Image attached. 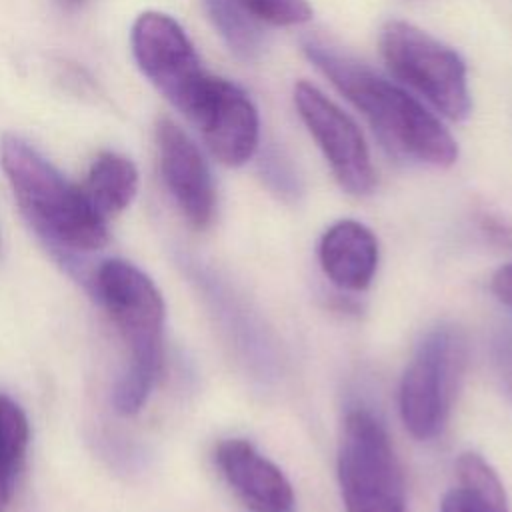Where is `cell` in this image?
<instances>
[{"instance_id": "7", "label": "cell", "mask_w": 512, "mask_h": 512, "mask_svg": "<svg viewBox=\"0 0 512 512\" xmlns=\"http://www.w3.org/2000/svg\"><path fill=\"white\" fill-rule=\"evenodd\" d=\"M132 54L142 74L190 118L198 106L210 76L182 30V26L164 12H144L132 24Z\"/></svg>"}, {"instance_id": "1", "label": "cell", "mask_w": 512, "mask_h": 512, "mask_svg": "<svg viewBox=\"0 0 512 512\" xmlns=\"http://www.w3.org/2000/svg\"><path fill=\"white\" fill-rule=\"evenodd\" d=\"M316 68L366 116L378 138L398 156L450 166L458 146L450 132L408 92L318 36L302 38Z\"/></svg>"}, {"instance_id": "22", "label": "cell", "mask_w": 512, "mask_h": 512, "mask_svg": "<svg viewBox=\"0 0 512 512\" xmlns=\"http://www.w3.org/2000/svg\"><path fill=\"white\" fill-rule=\"evenodd\" d=\"M82 2H84V0H60V4H62L64 8H78Z\"/></svg>"}, {"instance_id": "5", "label": "cell", "mask_w": 512, "mask_h": 512, "mask_svg": "<svg viewBox=\"0 0 512 512\" xmlns=\"http://www.w3.org/2000/svg\"><path fill=\"white\" fill-rule=\"evenodd\" d=\"M468 346L454 326L432 330L418 346L400 380V416L418 440L438 436L464 376Z\"/></svg>"}, {"instance_id": "9", "label": "cell", "mask_w": 512, "mask_h": 512, "mask_svg": "<svg viewBox=\"0 0 512 512\" xmlns=\"http://www.w3.org/2000/svg\"><path fill=\"white\" fill-rule=\"evenodd\" d=\"M210 152L226 166L244 164L258 148L260 122L250 98L232 82L210 76L190 114Z\"/></svg>"}, {"instance_id": "4", "label": "cell", "mask_w": 512, "mask_h": 512, "mask_svg": "<svg viewBox=\"0 0 512 512\" xmlns=\"http://www.w3.org/2000/svg\"><path fill=\"white\" fill-rule=\"evenodd\" d=\"M338 480L346 512H406L404 476L384 426L366 410H350L338 448Z\"/></svg>"}, {"instance_id": "13", "label": "cell", "mask_w": 512, "mask_h": 512, "mask_svg": "<svg viewBox=\"0 0 512 512\" xmlns=\"http://www.w3.org/2000/svg\"><path fill=\"white\" fill-rule=\"evenodd\" d=\"M90 206L108 220L120 214L134 200L138 190V170L130 158L118 152H100L80 186Z\"/></svg>"}, {"instance_id": "17", "label": "cell", "mask_w": 512, "mask_h": 512, "mask_svg": "<svg viewBox=\"0 0 512 512\" xmlns=\"http://www.w3.org/2000/svg\"><path fill=\"white\" fill-rule=\"evenodd\" d=\"M252 20L274 24V26H294L308 22L312 8L306 0H234Z\"/></svg>"}, {"instance_id": "8", "label": "cell", "mask_w": 512, "mask_h": 512, "mask_svg": "<svg viewBox=\"0 0 512 512\" xmlns=\"http://www.w3.org/2000/svg\"><path fill=\"white\" fill-rule=\"evenodd\" d=\"M294 104L340 186L354 196L372 192L376 174L356 122L308 82L294 86Z\"/></svg>"}, {"instance_id": "19", "label": "cell", "mask_w": 512, "mask_h": 512, "mask_svg": "<svg viewBox=\"0 0 512 512\" xmlns=\"http://www.w3.org/2000/svg\"><path fill=\"white\" fill-rule=\"evenodd\" d=\"M440 512H486L482 508V504L462 486L450 490L444 498H442V506Z\"/></svg>"}, {"instance_id": "18", "label": "cell", "mask_w": 512, "mask_h": 512, "mask_svg": "<svg viewBox=\"0 0 512 512\" xmlns=\"http://www.w3.org/2000/svg\"><path fill=\"white\" fill-rule=\"evenodd\" d=\"M260 172L270 188L282 196H296L300 182L294 166L274 144H268L260 154Z\"/></svg>"}, {"instance_id": "3", "label": "cell", "mask_w": 512, "mask_h": 512, "mask_svg": "<svg viewBox=\"0 0 512 512\" xmlns=\"http://www.w3.org/2000/svg\"><path fill=\"white\" fill-rule=\"evenodd\" d=\"M92 284L130 352L114 384L112 404L118 414L132 416L146 404L162 366L164 298L146 272L120 258L102 262Z\"/></svg>"}, {"instance_id": "20", "label": "cell", "mask_w": 512, "mask_h": 512, "mask_svg": "<svg viewBox=\"0 0 512 512\" xmlns=\"http://www.w3.org/2000/svg\"><path fill=\"white\" fill-rule=\"evenodd\" d=\"M494 362L498 368V374L512 396V338H500L494 346Z\"/></svg>"}, {"instance_id": "21", "label": "cell", "mask_w": 512, "mask_h": 512, "mask_svg": "<svg viewBox=\"0 0 512 512\" xmlns=\"http://www.w3.org/2000/svg\"><path fill=\"white\" fill-rule=\"evenodd\" d=\"M492 292L500 302L512 308V264H506L494 272Z\"/></svg>"}, {"instance_id": "16", "label": "cell", "mask_w": 512, "mask_h": 512, "mask_svg": "<svg viewBox=\"0 0 512 512\" xmlns=\"http://www.w3.org/2000/svg\"><path fill=\"white\" fill-rule=\"evenodd\" d=\"M458 482L468 490L486 512H510L504 486L494 468L476 452L460 454L456 462Z\"/></svg>"}, {"instance_id": "12", "label": "cell", "mask_w": 512, "mask_h": 512, "mask_svg": "<svg viewBox=\"0 0 512 512\" xmlns=\"http://www.w3.org/2000/svg\"><path fill=\"white\" fill-rule=\"evenodd\" d=\"M318 256L324 274L336 286L364 290L378 266V240L364 224L340 220L322 234Z\"/></svg>"}, {"instance_id": "10", "label": "cell", "mask_w": 512, "mask_h": 512, "mask_svg": "<svg viewBox=\"0 0 512 512\" xmlns=\"http://www.w3.org/2000/svg\"><path fill=\"white\" fill-rule=\"evenodd\" d=\"M160 172L190 226L206 228L216 210V190L204 156L190 136L170 118L156 126Z\"/></svg>"}, {"instance_id": "15", "label": "cell", "mask_w": 512, "mask_h": 512, "mask_svg": "<svg viewBox=\"0 0 512 512\" xmlns=\"http://www.w3.org/2000/svg\"><path fill=\"white\" fill-rule=\"evenodd\" d=\"M204 6L214 28L238 58H258L264 46V36L256 20H252L234 0H204Z\"/></svg>"}, {"instance_id": "2", "label": "cell", "mask_w": 512, "mask_h": 512, "mask_svg": "<svg viewBox=\"0 0 512 512\" xmlns=\"http://www.w3.org/2000/svg\"><path fill=\"white\" fill-rule=\"evenodd\" d=\"M0 164L22 214L48 246L70 256L108 244L106 220L90 206L82 188L66 180L30 142L4 134Z\"/></svg>"}, {"instance_id": "14", "label": "cell", "mask_w": 512, "mask_h": 512, "mask_svg": "<svg viewBox=\"0 0 512 512\" xmlns=\"http://www.w3.org/2000/svg\"><path fill=\"white\" fill-rule=\"evenodd\" d=\"M30 442V424L24 410L0 394V512L12 496L14 478L24 462Z\"/></svg>"}, {"instance_id": "6", "label": "cell", "mask_w": 512, "mask_h": 512, "mask_svg": "<svg viewBox=\"0 0 512 512\" xmlns=\"http://www.w3.org/2000/svg\"><path fill=\"white\" fill-rule=\"evenodd\" d=\"M380 50L388 70L436 110L452 120L468 116L466 66L452 48L408 22L392 20L382 28Z\"/></svg>"}, {"instance_id": "11", "label": "cell", "mask_w": 512, "mask_h": 512, "mask_svg": "<svg viewBox=\"0 0 512 512\" xmlns=\"http://www.w3.org/2000/svg\"><path fill=\"white\" fill-rule=\"evenodd\" d=\"M214 458L228 486L250 512H292L294 492L288 478L248 440H222Z\"/></svg>"}]
</instances>
